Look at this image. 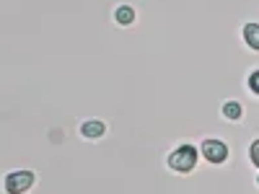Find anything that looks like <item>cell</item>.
Instances as JSON below:
<instances>
[{"label": "cell", "instance_id": "obj_1", "mask_svg": "<svg viewBox=\"0 0 259 194\" xmlns=\"http://www.w3.org/2000/svg\"><path fill=\"white\" fill-rule=\"evenodd\" d=\"M194 163H197V150H194L192 145H182V148H177L174 153L168 156V166L174 171H182V174L192 171Z\"/></svg>", "mask_w": 259, "mask_h": 194}, {"label": "cell", "instance_id": "obj_2", "mask_svg": "<svg viewBox=\"0 0 259 194\" xmlns=\"http://www.w3.org/2000/svg\"><path fill=\"white\" fill-rule=\"evenodd\" d=\"M31 184H34V174H31V171H16V174L6 176V191L8 194H21V191H26Z\"/></svg>", "mask_w": 259, "mask_h": 194}, {"label": "cell", "instance_id": "obj_3", "mask_svg": "<svg viewBox=\"0 0 259 194\" xmlns=\"http://www.w3.org/2000/svg\"><path fill=\"white\" fill-rule=\"evenodd\" d=\"M202 156L210 163H223L228 158V145L223 140H205L202 142Z\"/></svg>", "mask_w": 259, "mask_h": 194}, {"label": "cell", "instance_id": "obj_4", "mask_svg": "<svg viewBox=\"0 0 259 194\" xmlns=\"http://www.w3.org/2000/svg\"><path fill=\"white\" fill-rule=\"evenodd\" d=\"M104 132H106V127H104V122H99V119H89V122L80 124V135H83V137L96 140V137H101Z\"/></svg>", "mask_w": 259, "mask_h": 194}, {"label": "cell", "instance_id": "obj_5", "mask_svg": "<svg viewBox=\"0 0 259 194\" xmlns=\"http://www.w3.org/2000/svg\"><path fill=\"white\" fill-rule=\"evenodd\" d=\"M244 41L251 50H259V24H246L244 26Z\"/></svg>", "mask_w": 259, "mask_h": 194}, {"label": "cell", "instance_id": "obj_6", "mask_svg": "<svg viewBox=\"0 0 259 194\" xmlns=\"http://www.w3.org/2000/svg\"><path fill=\"white\" fill-rule=\"evenodd\" d=\"M223 114H226V119H241V104H236V101H228V104H223Z\"/></svg>", "mask_w": 259, "mask_h": 194}, {"label": "cell", "instance_id": "obj_7", "mask_svg": "<svg viewBox=\"0 0 259 194\" xmlns=\"http://www.w3.org/2000/svg\"><path fill=\"white\" fill-rule=\"evenodd\" d=\"M117 21H119L122 26L133 24V21H135V11L130 8V6H122V8H117Z\"/></svg>", "mask_w": 259, "mask_h": 194}, {"label": "cell", "instance_id": "obj_8", "mask_svg": "<svg viewBox=\"0 0 259 194\" xmlns=\"http://www.w3.org/2000/svg\"><path fill=\"white\" fill-rule=\"evenodd\" d=\"M249 88L259 96V70H254V73L249 75Z\"/></svg>", "mask_w": 259, "mask_h": 194}, {"label": "cell", "instance_id": "obj_9", "mask_svg": "<svg viewBox=\"0 0 259 194\" xmlns=\"http://www.w3.org/2000/svg\"><path fill=\"white\" fill-rule=\"evenodd\" d=\"M251 161H254V166H259V140L251 142Z\"/></svg>", "mask_w": 259, "mask_h": 194}, {"label": "cell", "instance_id": "obj_10", "mask_svg": "<svg viewBox=\"0 0 259 194\" xmlns=\"http://www.w3.org/2000/svg\"><path fill=\"white\" fill-rule=\"evenodd\" d=\"M256 181H259V179H256Z\"/></svg>", "mask_w": 259, "mask_h": 194}]
</instances>
